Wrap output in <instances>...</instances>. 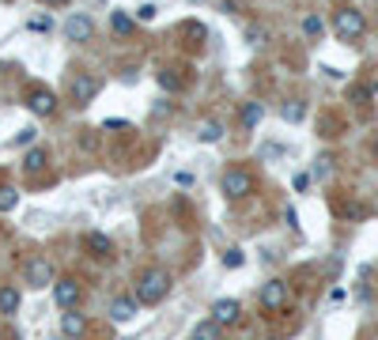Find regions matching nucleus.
Here are the masks:
<instances>
[{"mask_svg":"<svg viewBox=\"0 0 378 340\" xmlns=\"http://www.w3.org/2000/svg\"><path fill=\"white\" fill-rule=\"evenodd\" d=\"M42 4H45V8H64L68 0H42Z\"/></svg>","mask_w":378,"mask_h":340,"instance_id":"29","label":"nucleus"},{"mask_svg":"<svg viewBox=\"0 0 378 340\" xmlns=\"http://www.w3.org/2000/svg\"><path fill=\"white\" fill-rule=\"evenodd\" d=\"M219 189H224L231 200H242V197H250V193L257 189V182H254V174L246 167H231V170H224V178H219Z\"/></svg>","mask_w":378,"mask_h":340,"instance_id":"2","label":"nucleus"},{"mask_svg":"<svg viewBox=\"0 0 378 340\" xmlns=\"http://www.w3.org/2000/svg\"><path fill=\"white\" fill-rule=\"evenodd\" d=\"M15 205H20V189H15V186H0V216L12 212Z\"/></svg>","mask_w":378,"mask_h":340,"instance_id":"20","label":"nucleus"},{"mask_svg":"<svg viewBox=\"0 0 378 340\" xmlns=\"http://www.w3.org/2000/svg\"><path fill=\"white\" fill-rule=\"evenodd\" d=\"M136 306H140L136 299H114V302H110V318H114L117 325H125V321L136 318Z\"/></svg>","mask_w":378,"mask_h":340,"instance_id":"14","label":"nucleus"},{"mask_svg":"<svg viewBox=\"0 0 378 340\" xmlns=\"http://www.w3.org/2000/svg\"><path fill=\"white\" fill-rule=\"evenodd\" d=\"M80 299H84V288H80V280H72V276L53 280V302H57L61 310H72Z\"/></svg>","mask_w":378,"mask_h":340,"instance_id":"5","label":"nucleus"},{"mask_svg":"<svg viewBox=\"0 0 378 340\" xmlns=\"http://www.w3.org/2000/svg\"><path fill=\"white\" fill-rule=\"evenodd\" d=\"M261 117H265V106L261 103H246L242 106V128H254Z\"/></svg>","mask_w":378,"mask_h":340,"instance_id":"19","label":"nucleus"},{"mask_svg":"<svg viewBox=\"0 0 378 340\" xmlns=\"http://www.w3.org/2000/svg\"><path fill=\"white\" fill-rule=\"evenodd\" d=\"M20 306H23V291L15 288V283H0V314L12 318Z\"/></svg>","mask_w":378,"mask_h":340,"instance_id":"13","label":"nucleus"},{"mask_svg":"<svg viewBox=\"0 0 378 340\" xmlns=\"http://www.w3.org/2000/svg\"><path fill=\"white\" fill-rule=\"evenodd\" d=\"M375 159H378V136H375Z\"/></svg>","mask_w":378,"mask_h":340,"instance_id":"30","label":"nucleus"},{"mask_svg":"<svg viewBox=\"0 0 378 340\" xmlns=\"http://www.w3.org/2000/svg\"><path fill=\"white\" fill-rule=\"evenodd\" d=\"M23 283H27V288H34V291L53 288V265L45 261L42 253H31L23 261Z\"/></svg>","mask_w":378,"mask_h":340,"instance_id":"3","label":"nucleus"},{"mask_svg":"<svg viewBox=\"0 0 378 340\" xmlns=\"http://www.w3.org/2000/svg\"><path fill=\"white\" fill-rule=\"evenodd\" d=\"M291 189H295V193H307V189H310V174H307V170H299V174L291 178Z\"/></svg>","mask_w":378,"mask_h":340,"instance_id":"25","label":"nucleus"},{"mask_svg":"<svg viewBox=\"0 0 378 340\" xmlns=\"http://www.w3.org/2000/svg\"><path fill=\"white\" fill-rule=\"evenodd\" d=\"M155 15H159V8H155V4H140V8H136V20H140V23H152Z\"/></svg>","mask_w":378,"mask_h":340,"instance_id":"24","label":"nucleus"},{"mask_svg":"<svg viewBox=\"0 0 378 340\" xmlns=\"http://www.w3.org/2000/svg\"><path fill=\"white\" fill-rule=\"evenodd\" d=\"M333 31H337V38H344V42L363 38V31H367L363 12H356V8H340V12L333 15Z\"/></svg>","mask_w":378,"mask_h":340,"instance_id":"4","label":"nucleus"},{"mask_svg":"<svg viewBox=\"0 0 378 340\" xmlns=\"http://www.w3.org/2000/svg\"><path fill=\"white\" fill-rule=\"evenodd\" d=\"M103 128H129V121H114V117H110V121H103Z\"/></svg>","mask_w":378,"mask_h":340,"instance_id":"28","label":"nucleus"},{"mask_svg":"<svg viewBox=\"0 0 378 340\" xmlns=\"http://www.w3.org/2000/svg\"><path fill=\"white\" fill-rule=\"evenodd\" d=\"M197 140L201 144H219V140H224V125H219V121H201Z\"/></svg>","mask_w":378,"mask_h":340,"instance_id":"18","label":"nucleus"},{"mask_svg":"<svg viewBox=\"0 0 378 340\" xmlns=\"http://www.w3.org/2000/svg\"><path fill=\"white\" fill-rule=\"evenodd\" d=\"M84 250L95 257V261H110V257H114V238L103 235V231H87L84 235Z\"/></svg>","mask_w":378,"mask_h":340,"instance_id":"11","label":"nucleus"},{"mask_svg":"<svg viewBox=\"0 0 378 340\" xmlns=\"http://www.w3.org/2000/svg\"><path fill=\"white\" fill-rule=\"evenodd\" d=\"M219 333H224V325H219L216 318H208V321H201V325H197V337L201 340H216Z\"/></svg>","mask_w":378,"mask_h":340,"instance_id":"21","label":"nucleus"},{"mask_svg":"<svg viewBox=\"0 0 378 340\" xmlns=\"http://www.w3.org/2000/svg\"><path fill=\"white\" fill-rule=\"evenodd\" d=\"M61 333L68 337V340H80V337L87 333V318H84V314H76V306L64 310V314H61Z\"/></svg>","mask_w":378,"mask_h":340,"instance_id":"12","label":"nucleus"},{"mask_svg":"<svg viewBox=\"0 0 378 340\" xmlns=\"http://www.w3.org/2000/svg\"><path fill=\"white\" fill-rule=\"evenodd\" d=\"M193 340H201V337H193Z\"/></svg>","mask_w":378,"mask_h":340,"instance_id":"32","label":"nucleus"},{"mask_svg":"<svg viewBox=\"0 0 378 340\" xmlns=\"http://www.w3.org/2000/svg\"><path fill=\"white\" fill-rule=\"evenodd\" d=\"M45 163H50V151H45V148H31V151L23 155V170H27V174L45 170Z\"/></svg>","mask_w":378,"mask_h":340,"instance_id":"16","label":"nucleus"},{"mask_svg":"<svg viewBox=\"0 0 378 340\" xmlns=\"http://www.w3.org/2000/svg\"><path fill=\"white\" fill-rule=\"evenodd\" d=\"M27 110H31L34 117H53L57 114V95L45 87H34L31 95H27Z\"/></svg>","mask_w":378,"mask_h":340,"instance_id":"8","label":"nucleus"},{"mask_svg":"<svg viewBox=\"0 0 378 340\" xmlns=\"http://www.w3.org/2000/svg\"><path fill=\"white\" fill-rule=\"evenodd\" d=\"M321 31H326V23H321V15H307V20H303V34H307V38H318Z\"/></svg>","mask_w":378,"mask_h":340,"instance_id":"22","label":"nucleus"},{"mask_svg":"<svg viewBox=\"0 0 378 340\" xmlns=\"http://www.w3.org/2000/svg\"><path fill=\"white\" fill-rule=\"evenodd\" d=\"M284 219H288V227H299V216H295V208H288V212H284Z\"/></svg>","mask_w":378,"mask_h":340,"instance_id":"27","label":"nucleus"},{"mask_svg":"<svg viewBox=\"0 0 378 340\" xmlns=\"http://www.w3.org/2000/svg\"><path fill=\"white\" fill-rule=\"evenodd\" d=\"M170 283H174V276L167 269H144L140 276H136L133 299L140 302V306H159V302L170 295Z\"/></svg>","mask_w":378,"mask_h":340,"instance_id":"1","label":"nucleus"},{"mask_svg":"<svg viewBox=\"0 0 378 340\" xmlns=\"http://www.w3.org/2000/svg\"><path fill=\"white\" fill-rule=\"evenodd\" d=\"M208 318H216L224 329H231V325L242 321V306H238V299H216L212 310H208Z\"/></svg>","mask_w":378,"mask_h":340,"instance_id":"9","label":"nucleus"},{"mask_svg":"<svg viewBox=\"0 0 378 340\" xmlns=\"http://www.w3.org/2000/svg\"><path fill=\"white\" fill-rule=\"evenodd\" d=\"M288 306V283L284 280H269L261 288V310H269V314H276V310Z\"/></svg>","mask_w":378,"mask_h":340,"instance_id":"10","label":"nucleus"},{"mask_svg":"<svg viewBox=\"0 0 378 340\" xmlns=\"http://www.w3.org/2000/svg\"><path fill=\"white\" fill-rule=\"evenodd\" d=\"M224 265H227V269H242V265H246V253L238 250V246H231V250L224 253Z\"/></svg>","mask_w":378,"mask_h":340,"instance_id":"23","label":"nucleus"},{"mask_svg":"<svg viewBox=\"0 0 378 340\" xmlns=\"http://www.w3.org/2000/svg\"><path fill=\"white\" fill-rule=\"evenodd\" d=\"M280 117L288 125H299L303 117H307V103H303V98H288V103L280 106Z\"/></svg>","mask_w":378,"mask_h":340,"instance_id":"15","label":"nucleus"},{"mask_svg":"<svg viewBox=\"0 0 378 340\" xmlns=\"http://www.w3.org/2000/svg\"><path fill=\"white\" fill-rule=\"evenodd\" d=\"M375 95H378V84H375Z\"/></svg>","mask_w":378,"mask_h":340,"instance_id":"31","label":"nucleus"},{"mask_svg":"<svg viewBox=\"0 0 378 340\" xmlns=\"http://www.w3.org/2000/svg\"><path fill=\"white\" fill-rule=\"evenodd\" d=\"M31 140H34V128H23V133H20V136H15V140H12V144H15V148H23V144H31Z\"/></svg>","mask_w":378,"mask_h":340,"instance_id":"26","label":"nucleus"},{"mask_svg":"<svg viewBox=\"0 0 378 340\" xmlns=\"http://www.w3.org/2000/svg\"><path fill=\"white\" fill-rule=\"evenodd\" d=\"M99 91H103V80H99V76H87V72H84V76H76V80H72L68 98H72L76 106H87L91 98L99 95Z\"/></svg>","mask_w":378,"mask_h":340,"instance_id":"6","label":"nucleus"},{"mask_svg":"<svg viewBox=\"0 0 378 340\" xmlns=\"http://www.w3.org/2000/svg\"><path fill=\"white\" fill-rule=\"evenodd\" d=\"M91 34H95V20H91L87 12H72L68 23H64V38L68 42H87Z\"/></svg>","mask_w":378,"mask_h":340,"instance_id":"7","label":"nucleus"},{"mask_svg":"<svg viewBox=\"0 0 378 340\" xmlns=\"http://www.w3.org/2000/svg\"><path fill=\"white\" fill-rule=\"evenodd\" d=\"M110 31H114V34H117V38H129V34H133V31H136V23H133V20H129V15H125V12H110Z\"/></svg>","mask_w":378,"mask_h":340,"instance_id":"17","label":"nucleus"}]
</instances>
